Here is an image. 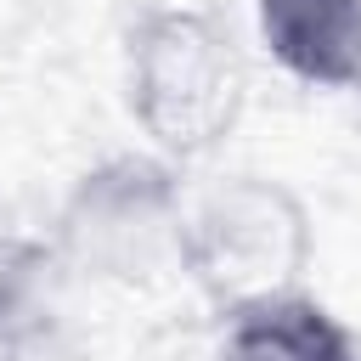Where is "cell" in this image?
Here are the masks:
<instances>
[{"mask_svg": "<svg viewBox=\"0 0 361 361\" xmlns=\"http://www.w3.org/2000/svg\"><path fill=\"white\" fill-rule=\"evenodd\" d=\"M124 107L169 164L226 147L248 107V56L209 6L152 0L124 23Z\"/></svg>", "mask_w": 361, "mask_h": 361, "instance_id": "1", "label": "cell"}, {"mask_svg": "<svg viewBox=\"0 0 361 361\" xmlns=\"http://www.w3.org/2000/svg\"><path fill=\"white\" fill-rule=\"evenodd\" d=\"M209 361H361V338L333 305L299 288L237 316H220Z\"/></svg>", "mask_w": 361, "mask_h": 361, "instance_id": "5", "label": "cell"}, {"mask_svg": "<svg viewBox=\"0 0 361 361\" xmlns=\"http://www.w3.org/2000/svg\"><path fill=\"white\" fill-rule=\"evenodd\" d=\"M316 254V226L305 197L276 175H226L186 197L175 271L197 288L214 316L282 299L305 288Z\"/></svg>", "mask_w": 361, "mask_h": 361, "instance_id": "2", "label": "cell"}, {"mask_svg": "<svg viewBox=\"0 0 361 361\" xmlns=\"http://www.w3.org/2000/svg\"><path fill=\"white\" fill-rule=\"evenodd\" d=\"M180 220H186L180 164L158 152H107L90 169H79L73 186L62 192L51 248L68 265V276L147 288L164 271H175Z\"/></svg>", "mask_w": 361, "mask_h": 361, "instance_id": "3", "label": "cell"}, {"mask_svg": "<svg viewBox=\"0 0 361 361\" xmlns=\"http://www.w3.org/2000/svg\"><path fill=\"white\" fill-rule=\"evenodd\" d=\"M259 45L310 90H361V0H254Z\"/></svg>", "mask_w": 361, "mask_h": 361, "instance_id": "4", "label": "cell"}, {"mask_svg": "<svg viewBox=\"0 0 361 361\" xmlns=\"http://www.w3.org/2000/svg\"><path fill=\"white\" fill-rule=\"evenodd\" d=\"M68 288V265L51 237L0 231V355H23L56 327V305Z\"/></svg>", "mask_w": 361, "mask_h": 361, "instance_id": "6", "label": "cell"}]
</instances>
